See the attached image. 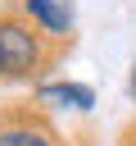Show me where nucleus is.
<instances>
[{
    "mask_svg": "<svg viewBox=\"0 0 136 146\" xmlns=\"http://www.w3.org/2000/svg\"><path fill=\"white\" fill-rule=\"evenodd\" d=\"M0 55H5V73L14 78H27L45 64V46L23 18H0Z\"/></svg>",
    "mask_w": 136,
    "mask_h": 146,
    "instance_id": "nucleus-1",
    "label": "nucleus"
},
{
    "mask_svg": "<svg viewBox=\"0 0 136 146\" xmlns=\"http://www.w3.org/2000/svg\"><path fill=\"white\" fill-rule=\"evenodd\" d=\"M0 146H54V137L41 123H9L0 128Z\"/></svg>",
    "mask_w": 136,
    "mask_h": 146,
    "instance_id": "nucleus-4",
    "label": "nucleus"
},
{
    "mask_svg": "<svg viewBox=\"0 0 136 146\" xmlns=\"http://www.w3.org/2000/svg\"><path fill=\"white\" fill-rule=\"evenodd\" d=\"M0 78H5V55H0Z\"/></svg>",
    "mask_w": 136,
    "mask_h": 146,
    "instance_id": "nucleus-5",
    "label": "nucleus"
},
{
    "mask_svg": "<svg viewBox=\"0 0 136 146\" xmlns=\"http://www.w3.org/2000/svg\"><path fill=\"white\" fill-rule=\"evenodd\" d=\"M41 100H59V105H73V110H91L95 105V91L91 87H77V82H45L41 87Z\"/></svg>",
    "mask_w": 136,
    "mask_h": 146,
    "instance_id": "nucleus-3",
    "label": "nucleus"
},
{
    "mask_svg": "<svg viewBox=\"0 0 136 146\" xmlns=\"http://www.w3.org/2000/svg\"><path fill=\"white\" fill-rule=\"evenodd\" d=\"M23 14H27V23L45 27L50 36H68L73 32V18H68L63 0H23Z\"/></svg>",
    "mask_w": 136,
    "mask_h": 146,
    "instance_id": "nucleus-2",
    "label": "nucleus"
}]
</instances>
